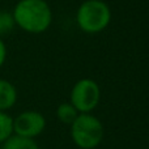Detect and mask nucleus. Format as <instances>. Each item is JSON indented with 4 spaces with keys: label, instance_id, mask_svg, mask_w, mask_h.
Returning a JSON list of instances; mask_svg holds the SVG:
<instances>
[{
    "label": "nucleus",
    "instance_id": "obj_7",
    "mask_svg": "<svg viewBox=\"0 0 149 149\" xmlns=\"http://www.w3.org/2000/svg\"><path fill=\"white\" fill-rule=\"evenodd\" d=\"M1 149H41L38 143L34 139H29V137H22L18 135L13 134L10 137H8L4 143H3Z\"/></svg>",
    "mask_w": 149,
    "mask_h": 149
},
{
    "label": "nucleus",
    "instance_id": "obj_3",
    "mask_svg": "<svg viewBox=\"0 0 149 149\" xmlns=\"http://www.w3.org/2000/svg\"><path fill=\"white\" fill-rule=\"evenodd\" d=\"M70 128L71 139L80 149H95L105 135L102 122L92 113L79 114Z\"/></svg>",
    "mask_w": 149,
    "mask_h": 149
},
{
    "label": "nucleus",
    "instance_id": "obj_11",
    "mask_svg": "<svg viewBox=\"0 0 149 149\" xmlns=\"http://www.w3.org/2000/svg\"><path fill=\"white\" fill-rule=\"evenodd\" d=\"M5 59H7V46H5L4 41L0 38V68L5 63Z\"/></svg>",
    "mask_w": 149,
    "mask_h": 149
},
{
    "label": "nucleus",
    "instance_id": "obj_10",
    "mask_svg": "<svg viewBox=\"0 0 149 149\" xmlns=\"http://www.w3.org/2000/svg\"><path fill=\"white\" fill-rule=\"evenodd\" d=\"M16 24L13 20L12 12L7 10H0V38L3 36H7L15 29Z\"/></svg>",
    "mask_w": 149,
    "mask_h": 149
},
{
    "label": "nucleus",
    "instance_id": "obj_4",
    "mask_svg": "<svg viewBox=\"0 0 149 149\" xmlns=\"http://www.w3.org/2000/svg\"><path fill=\"white\" fill-rule=\"evenodd\" d=\"M70 102L80 114L93 113L101 102L100 84L89 77L77 80L71 89Z\"/></svg>",
    "mask_w": 149,
    "mask_h": 149
},
{
    "label": "nucleus",
    "instance_id": "obj_5",
    "mask_svg": "<svg viewBox=\"0 0 149 149\" xmlns=\"http://www.w3.org/2000/svg\"><path fill=\"white\" fill-rule=\"evenodd\" d=\"M47 122L42 113L26 110L13 118V134L22 137L36 139L46 130Z\"/></svg>",
    "mask_w": 149,
    "mask_h": 149
},
{
    "label": "nucleus",
    "instance_id": "obj_8",
    "mask_svg": "<svg viewBox=\"0 0 149 149\" xmlns=\"http://www.w3.org/2000/svg\"><path fill=\"white\" fill-rule=\"evenodd\" d=\"M55 114H56V118L59 122H62L63 124H67V126H71L80 113L74 109V106L71 102H62L56 107Z\"/></svg>",
    "mask_w": 149,
    "mask_h": 149
},
{
    "label": "nucleus",
    "instance_id": "obj_2",
    "mask_svg": "<svg viewBox=\"0 0 149 149\" xmlns=\"http://www.w3.org/2000/svg\"><path fill=\"white\" fill-rule=\"evenodd\" d=\"M113 13L103 0H85L76 10V24L86 34H98L111 22Z\"/></svg>",
    "mask_w": 149,
    "mask_h": 149
},
{
    "label": "nucleus",
    "instance_id": "obj_9",
    "mask_svg": "<svg viewBox=\"0 0 149 149\" xmlns=\"http://www.w3.org/2000/svg\"><path fill=\"white\" fill-rule=\"evenodd\" d=\"M13 135V118L7 111H0V144Z\"/></svg>",
    "mask_w": 149,
    "mask_h": 149
},
{
    "label": "nucleus",
    "instance_id": "obj_6",
    "mask_svg": "<svg viewBox=\"0 0 149 149\" xmlns=\"http://www.w3.org/2000/svg\"><path fill=\"white\" fill-rule=\"evenodd\" d=\"M17 102V89L10 81L0 79V111H8Z\"/></svg>",
    "mask_w": 149,
    "mask_h": 149
},
{
    "label": "nucleus",
    "instance_id": "obj_1",
    "mask_svg": "<svg viewBox=\"0 0 149 149\" xmlns=\"http://www.w3.org/2000/svg\"><path fill=\"white\" fill-rule=\"evenodd\" d=\"M12 16L16 26L29 34H42L52 24V10L47 0H18Z\"/></svg>",
    "mask_w": 149,
    "mask_h": 149
}]
</instances>
